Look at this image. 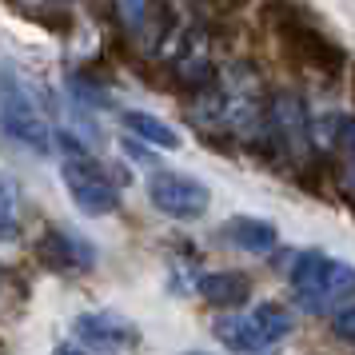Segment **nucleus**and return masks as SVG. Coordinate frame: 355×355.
<instances>
[{
	"label": "nucleus",
	"mask_w": 355,
	"mask_h": 355,
	"mask_svg": "<svg viewBox=\"0 0 355 355\" xmlns=\"http://www.w3.org/2000/svg\"><path fill=\"white\" fill-rule=\"evenodd\" d=\"M56 144H60V180H64L72 204L92 220L120 211V176H112L72 132H60Z\"/></svg>",
	"instance_id": "nucleus-3"
},
{
	"label": "nucleus",
	"mask_w": 355,
	"mask_h": 355,
	"mask_svg": "<svg viewBox=\"0 0 355 355\" xmlns=\"http://www.w3.org/2000/svg\"><path fill=\"white\" fill-rule=\"evenodd\" d=\"M184 355H211V352H184Z\"/></svg>",
	"instance_id": "nucleus-20"
},
{
	"label": "nucleus",
	"mask_w": 355,
	"mask_h": 355,
	"mask_svg": "<svg viewBox=\"0 0 355 355\" xmlns=\"http://www.w3.org/2000/svg\"><path fill=\"white\" fill-rule=\"evenodd\" d=\"M120 124L148 148H160V152H176L180 148V132L172 128V124H164L160 116H152V112L128 108V112H120Z\"/></svg>",
	"instance_id": "nucleus-12"
},
{
	"label": "nucleus",
	"mask_w": 355,
	"mask_h": 355,
	"mask_svg": "<svg viewBox=\"0 0 355 355\" xmlns=\"http://www.w3.org/2000/svg\"><path fill=\"white\" fill-rule=\"evenodd\" d=\"M343 80H347V96H352V108H355V60L347 64V76Z\"/></svg>",
	"instance_id": "nucleus-18"
},
{
	"label": "nucleus",
	"mask_w": 355,
	"mask_h": 355,
	"mask_svg": "<svg viewBox=\"0 0 355 355\" xmlns=\"http://www.w3.org/2000/svg\"><path fill=\"white\" fill-rule=\"evenodd\" d=\"M148 200L160 216L180 220V224H192L211 208V192L204 180L184 176V172H168V168H156L148 176Z\"/></svg>",
	"instance_id": "nucleus-7"
},
{
	"label": "nucleus",
	"mask_w": 355,
	"mask_h": 355,
	"mask_svg": "<svg viewBox=\"0 0 355 355\" xmlns=\"http://www.w3.org/2000/svg\"><path fill=\"white\" fill-rule=\"evenodd\" d=\"M315 140L331 144L336 152H343L347 160H355V112H331L315 120Z\"/></svg>",
	"instance_id": "nucleus-13"
},
{
	"label": "nucleus",
	"mask_w": 355,
	"mask_h": 355,
	"mask_svg": "<svg viewBox=\"0 0 355 355\" xmlns=\"http://www.w3.org/2000/svg\"><path fill=\"white\" fill-rule=\"evenodd\" d=\"M0 128H4V136H12L20 148H28L36 156H49L52 140H56L28 80H20V72L8 64H0Z\"/></svg>",
	"instance_id": "nucleus-4"
},
{
	"label": "nucleus",
	"mask_w": 355,
	"mask_h": 355,
	"mask_svg": "<svg viewBox=\"0 0 355 355\" xmlns=\"http://www.w3.org/2000/svg\"><path fill=\"white\" fill-rule=\"evenodd\" d=\"M20 240V180L0 172V243Z\"/></svg>",
	"instance_id": "nucleus-14"
},
{
	"label": "nucleus",
	"mask_w": 355,
	"mask_h": 355,
	"mask_svg": "<svg viewBox=\"0 0 355 355\" xmlns=\"http://www.w3.org/2000/svg\"><path fill=\"white\" fill-rule=\"evenodd\" d=\"M196 291L208 307H243L252 300V275L248 272H236V268H220V272H208L196 279Z\"/></svg>",
	"instance_id": "nucleus-10"
},
{
	"label": "nucleus",
	"mask_w": 355,
	"mask_h": 355,
	"mask_svg": "<svg viewBox=\"0 0 355 355\" xmlns=\"http://www.w3.org/2000/svg\"><path fill=\"white\" fill-rule=\"evenodd\" d=\"M288 284L304 311L327 315L355 300V263L327 252H295L288 259Z\"/></svg>",
	"instance_id": "nucleus-2"
},
{
	"label": "nucleus",
	"mask_w": 355,
	"mask_h": 355,
	"mask_svg": "<svg viewBox=\"0 0 355 355\" xmlns=\"http://www.w3.org/2000/svg\"><path fill=\"white\" fill-rule=\"evenodd\" d=\"M220 240L232 243L236 252H248V256H268L279 243V232H275L272 220H259V216H232L224 227H220Z\"/></svg>",
	"instance_id": "nucleus-11"
},
{
	"label": "nucleus",
	"mask_w": 355,
	"mask_h": 355,
	"mask_svg": "<svg viewBox=\"0 0 355 355\" xmlns=\"http://www.w3.org/2000/svg\"><path fill=\"white\" fill-rule=\"evenodd\" d=\"M331 336H336L339 343L355 347V304L336 307V315H331Z\"/></svg>",
	"instance_id": "nucleus-16"
},
{
	"label": "nucleus",
	"mask_w": 355,
	"mask_h": 355,
	"mask_svg": "<svg viewBox=\"0 0 355 355\" xmlns=\"http://www.w3.org/2000/svg\"><path fill=\"white\" fill-rule=\"evenodd\" d=\"M291 311L284 304H256L252 311H232V315H220L211 323V336L224 343L227 352H240V355H259L275 347L279 339L291 336Z\"/></svg>",
	"instance_id": "nucleus-5"
},
{
	"label": "nucleus",
	"mask_w": 355,
	"mask_h": 355,
	"mask_svg": "<svg viewBox=\"0 0 355 355\" xmlns=\"http://www.w3.org/2000/svg\"><path fill=\"white\" fill-rule=\"evenodd\" d=\"M256 20L295 72H315L323 80L347 76V49L304 0H256Z\"/></svg>",
	"instance_id": "nucleus-1"
},
{
	"label": "nucleus",
	"mask_w": 355,
	"mask_h": 355,
	"mask_svg": "<svg viewBox=\"0 0 355 355\" xmlns=\"http://www.w3.org/2000/svg\"><path fill=\"white\" fill-rule=\"evenodd\" d=\"M33 256L44 272L56 275H84L96 268V248L72 227H44L33 240Z\"/></svg>",
	"instance_id": "nucleus-9"
},
{
	"label": "nucleus",
	"mask_w": 355,
	"mask_h": 355,
	"mask_svg": "<svg viewBox=\"0 0 355 355\" xmlns=\"http://www.w3.org/2000/svg\"><path fill=\"white\" fill-rule=\"evenodd\" d=\"M12 284H17V279H12V275H8V268L0 263V291H4V288H12Z\"/></svg>",
	"instance_id": "nucleus-19"
},
{
	"label": "nucleus",
	"mask_w": 355,
	"mask_h": 355,
	"mask_svg": "<svg viewBox=\"0 0 355 355\" xmlns=\"http://www.w3.org/2000/svg\"><path fill=\"white\" fill-rule=\"evenodd\" d=\"M268 132H272L275 156L291 160L295 168L307 160H315V116L307 112V104L300 92L279 88L268 96Z\"/></svg>",
	"instance_id": "nucleus-6"
},
{
	"label": "nucleus",
	"mask_w": 355,
	"mask_h": 355,
	"mask_svg": "<svg viewBox=\"0 0 355 355\" xmlns=\"http://www.w3.org/2000/svg\"><path fill=\"white\" fill-rule=\"evenodd\" d=\"M148 4L152 0H116V12H120L128 33H144L148 28Z\"/></svg>",
	"instance_id": "nucleus-15"
},
{
	"label": "nucleus",
	"mask_w": 355,
	"mask_h": 355,
	"mask_svg": "<svg viewBox=\"0 0 355 355\" xmlns=\"http://www.w3.org/2000/svg\"><path fill=\"white\" fill-rule=\"evenodd\" d=\"M72 336L88 355H124L140 343V327L120 311H80L72 320Z\"/></svg>",
	"instance_id": "nucleus-8"
},
{
	"label": "nucleus",
	"mask_w": 355,
	"mask_h": 355,
	"mask_svg": "<svg viewBox=\"0 0 355 355\" xmlns=\"http://www.w3.org/2000/svg\"><path fill=\"white\" fill-rule=\"evenodd\" d=\"M52 355H88V352H84L80 343H60V347H56Z\"/></svg>",
	"instance_id": "nucleus-17"
}]
</instances>
